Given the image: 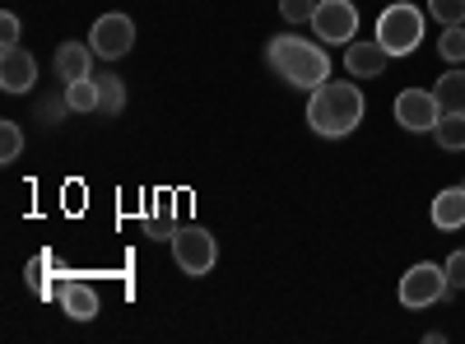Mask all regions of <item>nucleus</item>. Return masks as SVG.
Returning <instances> with one entry per match:
<instances>
[{"label": "nucleus", "mask_w": 465, "mask_h": 344, "mask_svg": "<svg viewBox=\"0 0 465 344\" xmlns=\"http://www.w3.org/2000/svg\"><path fill=\"white\" fill-rule=\"evenodd\" d=\"M363 112H368V103H363L359 84L326 80V84L312 89V98H307V126H312L317 135H326V140H340L363 122Z\"/></svg>", "instance_id": "f257e3e1"}, {"label": "nucleus", "mask_w": 465, "mask_h": 344, "mask_svg": "<svg viewBox=\"0 0 465 344\" xmlns=\"http://www.w3.org/2000/svg\"><path fill=\"white\" fill-rule=\"evenodd\" d=\"M270 70L280 74V80H289L293 89H317L331 80V56L317 47V43H307V37H293V33H280V37H270Z\"/></svg>", "instance_id": "f03ea898"}, {"label": "nucleus", "mask_w": 465, "mask_h": 344, "mask_svg": "<svg viewBox=\"0 0 465 344\" xmlns=\"http://www.w3.org/2000/svg\"><path fill=\"white\" fill-rule=\"evenodd\" d=\"M377 43L391 52V56H410L419 43H423V10L414 5H391V10H381L377 15Z\"/></svg>", "instance_id": "7ed1b4c3"}, {"label": "nucleus", "mask_w": 465, "mask_h": 344, "mask_svg": "<svg viewBox=\"0 0 465 344\" xmlns=\"http://www.w3.org/2000/svg\"><path fill=\"white\" fill-rule=\"evenodd\" d=\"M173 256L182 265V275H210L214 260H219V242H214L210 228L191 223V228H177L173 233Z\"/></svg>", "instance_id": "20e7f679"}, {"label": "nucleus", "mask_w": 465, "mask_h": 344, "mask_svg": "<svg viewBox=\"0 0 465 344\" xmlns=\"http://www.w3.org/2000/svg\"><path fill=\"white\" fill-rule=\"evenodd\" d=\"M451 298V280L447 265H414V270L401 275V308H433V302Z\"/></svg>", "instance_id": "39448f33"}, {"label": "nucleus", "mask_w": 465, "mask_h": 344, "mask_svg": "<svg viewBox=\"0 0 465 344\" xmlns=\"http://www.w3.org/2000/svg\"><path fill=\"white\" fill-rule=\"evenodd\" d=\"M312 28L322 43H354L359 37V10L349 0H317V15H312Z\"/></svg>", "instance_id": "423d86ee"}, {"label": "nucleus", "mask_w": 465, "mask_h": 344, "mask_svg": "<svg viewBox=\"0 0 465 344\" xmlns=\"http://www.w3.org/2000/svg\"><path fill=\"white\" fill-rule=\"evenodd\" d=\"M131 43H135V24H131V15H103V19L94 24V33H89V47H94L98 61L126 56Z\"/></svg>", "instance_id": "0eeeda50"}, {"label": "nucleus", "mask_w": 465, "mask_h": 344, "mask_svg": "<svg viewBox=\"0 0 465 344\" xmlns=\"http://www.w3.org/2000/svg\"><path fill=\"white\" fill-rule=\"evenodd\" d=\"M438 117H442V103H438V93L433 89H405L401 98H396V122L405 126V131H433L438 126Z\"/></svg>", "instance_id": "6e6552de"}, {"label": "nucleus", "mask_w": 465, "mask_h": 344, "mask_svg": "<svg viewBox=\"0 0 465 344\" xmlns=\"http://www.w3.org/2000/svg\"><path fill=\"white\" fill-rule=\"evenodd\" d=\"M33 84H37V61H33V52L5 47V56H0V89H5V93H28Z\"/></svg>", "instance_id": "1a4fd4ad"}, {"label": "nucleus", "mask_w": 465, "mask_h": 344, "mask_svg": "<svg viewBox=\"0 0 465 344\" xmlns=\"http://www.w3.org/2000/svg\"><path fill=\"white\" fill-rule=\"evenodd\" d=\"M344 65H349V74H354V80H377V74L391 65V52H386L377 37H372V43H368V37H363V43L354 37V43H349V52H344Z\"/></svg>", "instance_id": "9d476101"}, {"label": "nucleus", "mask_w": 465, "mask_h": 344, "mask_svg": "<svg viewBox=\"0 0 465 344\" xmlns=\"http://www.w3.org/2000/svg\"><path fill=\"white\" fill-rule=\"evenodd\" d=\"M89 65H94V47L89 43H61L56 47V74H61V84L89 80Z\"/></svg>", "instance_id": "9b49d317"}, {"label": "nucleus", "mask_w": 465, "mask_h": 344, "mask_svg": "<svg viewBox=\"0 0 465 344\" xmlns=\"http://www.w3.org/2000/svg\"><path fill=\"white\" fill-rule=\"evenodd\" d=\"M61 308H65L70 321H94V317H98V293H94L89 284H80V280H70V284L61 289Z\"/></svg>", "instance_id": "f8f14e48"}, {"label": "nucleus", "mask_w": 465, "mask_h": 344, "mask_svg": "<svg viewBox=\"0 0 465 344\" xmlns=\"http://www.w3.org/2000/svg\"><path fill=\"white\" fill-rule=\"evenodd\" d=\"M433 223L438 228H465V186H447L438 191V201H433Z\"/></svg>", "instance_id": "ddd939ff"}, {"label": "nucleus", "mask_w": 465, "mask_h": 344, "mask_svg": "<svg viewBox=\"0 0 465 344\" xmlns=\"http://www.w3.org/2000/svg\"><path fill=\"white\" fill-rule=\"evenodd\" d=\"M433 135H438V144L447 149V154H460L465 149V112H442Z\"/></svg>", "instance_id": "4468645a"}, {"label": "nucleus", "mask_w": 465, "mask_h": 344, "mask_svg": "<svg viewBox=\"0 0 465 344\" xmlns=\"http://www.w3.org/2000/svg\"><path fill=\"white\" fill-rule=\"evenodd\" d=\"M65 107H70V112H94V107H103V84H98V80H74V84H65Z\"/></svg>", "instance_id": "2eb2a0df"}, {"label": "nucleus", "mask_w": 465, "mask_h": 344, "mask_svg": "<svg viewBox=\"0 0 465 344\" xmlns=\"http://www.w3.org/2000/svg\"><path fill=\"white\" fill-rule=\"evenodd\" d=\"M438 103L442 112H465V70H447L438 80Z\"/></svg>", "instance_id": "dca6fc26"}, {"label": "nucleus", "mask_w": 465, "mask_h": 344, "mask_svg": "<svg viewBox=\"0 0 465 344\" xmlns=\"http://www.w3.org/2000/svg\"><path fill=\"white\" fill-rule=\"evenodd\" d=\"M438 56H447L451 65L465 61V28H460V24H447V28H442V37H438Z\"/></svg>", "instance_id": "f3484780"}, {"label": "nucleus", "mask_w": 465, "mask_h": 344, "mask_svg": "<svg viewBox=\"0 0 465 344\" xmlns=\"http://www.w3.org/2000/svg\"><path fill=\"white\" fill-rule=\"evenodd\" d=\"M24 154V131L19 122H0V163H15Z\"/></svg>", "instance_id": "a211bd4d"}, {"label": "nucleus", "mask_w": 465, "mask_h": 344, "mask_svg": "<svg viewBox=\"0 0 465 344\" xmlns=\"http://www.w3.org/2000/svg\"><path fill=\"white\" fill-rule=\"evenodd\" d=\"M280 15H284L289 24H312L317 0H280Z\"/></svg>", "instance_id": "6ab92c4d"}, {"label": "nucleus", "mask_w": 465, "mask_h": 344, "mask_svg": "<svg viewBox=\"0 0 465 344\" xmlns=\"http://www.w3.org/2000/svg\"><path fill=\"white\" fill-rule=\"evenodd\" d=\"M429 15L438 24H460L465 19V0H429Z\"/></svg>", "instance_id": "aec40b11"}, {"label": "nucleus", "mask_w": 465, "mask_h": 344, "mask_svg": "<svg viewBox=\"0 0 465 344\" xmlns=\"http://www.w3.org/2000/svg\"><path fill=\"white\" fill-rule=\"evenodd\" d=\"M98 84H103V107H107V112H122V103H126V98H122V80H116V74H103Z\"/></svg>", "instance_id": "412c9836"}, {"label": "nucleus", "mask_w": 465, "mask_h": 344, "mask_svg": "<svg viewBox=\"0 0 465 344\" xmlns=\"http://www.w3.org/2000/svg\"><path fill=\"white\" fill-rule=\"evenodd\" d=\"M447 280H451V289H465V251L447 256Z\"/></svg>", "instance_id": "4be33fe9"}, {"label": "nucleus", "mask_w": 465, "mask_h": 344, "mask_svg": "<svg viewBox=\"0 0 465 344\" xmlns=\"http://www.w3.org/2000/svg\"><path fill=\"white\" fill-rule=\"evenodd\" d=\"M0 43H5V47H19V15H5V19H0Z\"/></svg>", "instance_id": "5701e85b"}, {"label": "nucleus", "mask_w": 465, "mask_h": 344, "mask_svg": "<svg viewBox=\"0 0 465 344\" xmlns=\"http://www.w3.org/2000/svg\"><path fill=\"white\" fill-rule=\"evenodd\" d=\"M144 228H149V238H173V233H177L168 219H153V223H144Z\"/></svg>", "instance_id": "b1692460"}, {"label": "nucleus", "mask_w": 465, "mask_h": 344, "mask_svg": "<svg viewBox=\"0 0 465 344\" xmlns=\"http://www.w3.org/2000/svg\"><path fill=\"white\" fill-rule=\"evenodd\" d=\"M460 186H465V182H460Z\"/></svg>", "instance_id": "393cba45"}]
</instances>
